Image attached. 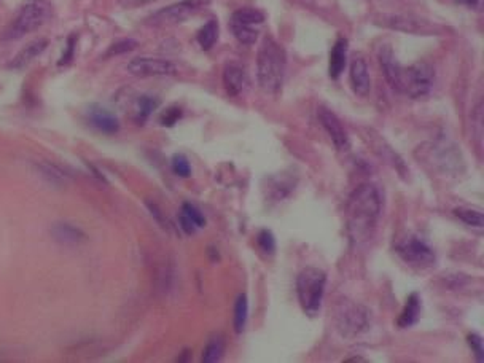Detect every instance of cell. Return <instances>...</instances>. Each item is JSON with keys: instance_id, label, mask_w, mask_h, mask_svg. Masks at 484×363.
<instances>
[{"instance_id": "obj_38", "label": "cell", "mask_w": 484, "mask_h": 363, "mask_svg": "<svg viewBox=\"0 0 484 363\" xmlns=\"http://www.w3.org/2000/svg\"><path fill=\"white\" fill-rule=\"evenodd\" d=\"M454 2L461 4V5H467V6H470V8H476V6L480 5L481 0H454Z\"/></svg>"}, {"instance_id": "obj_1", "label": "cell", "mask_w": 484, "mask_h": 363, "mask_svg": "<svg viewBox=\"0 0 484 363\" xmlns=\"http://www.w3.org/2000/svg\"><path fill=\"white\" fill-rule=\"evenodd\" d=\"M381 195L371 183H363L354 190L347 201L349 231L355 239H365L376 226L381 215Z\"/></svg>"}, {"instance_id": "obj_28", "label": "cell", "mask_w": 484, "mask_h": 363, "mask_svg": "<svg viewBox=\"0 0 484 363\" xmlns=\"http://www.w3.org/2000/svg\"><path fill=\"white\" fill-rule=\"evenodd\" d=\"M223 352H225V341H223V338H214V340H210L207 342L206 349H204V354H202V362L204 363H214V362H219L221 359Z\"/></svg>"}, {"instance_id": "obj_5", "label": "cell", "mask_w": 484, "mask_h": 363, "mask_svg": "<svg viewBox=\"0 0 484 363\" xmlns=\"http://www.w3.org/2000/svg\"><path fill=\"white\" fill-rule=\"evenodd\" d=\"M325 284H327V274L314 266L304 267L296 279L299 304H301L306 314L311 317L317 316L322 308Z\"/></svg>"}, {"instance_id": "obj_24", "label": "cell", "mask_w": 484, "mask_h": 363, "mask_svg": "<svg viewBox=\"0 0 484 363\" xmlns=\"http://www.w3.org/2000/svg\"><path fill=\"white\" fill-rule=\"evenodd\" d=\"M454 215L459 220H462L465 225L483 228L484 226V215L480 209H471V207H457L454 210Z\"/></svg>"}, {"instance_id": "obj_20", "label": "cell", "mask_w": 484, "mask_h": 363, "mask_svg": "<svg viewBox=\"0 0 484 363\" xmlns=\"http://www.w3.org/2000/svg\"><path fill=\"white\" fill-rule=\"evenodd\" d=\"M388 25H391L392 29L413 32V34H430L432 32V25L429 23L419 21V19L408 16H392L388 19Z\"/></svg>"}, {"instance_id": "obj_34", "label": "cell", "mask_w": 484, "mask_h": 363, "mask_svg": "<svg viewBox=\"0 0 484 363\" xmlns=\"http://www.w3.org/2000/svg\"><path fill=\"white\" fill-rule=\"evenodd\" d=\"M182 117V110L178 107H169V108H166V110L163 112L161 115V118H159V121H161V125L163 126H174L178 120H180Z\"/></svg>"}, {"instance_id": "obj_13", "label": "cell", "mask_w": 484, "mask_h": 363, "mask_svg": "<svg viewBox=\"0 0 484 363\" xmlns=\"http://www.w3.org/2000/svg\"><path fill=\"white\" fill-rule=\"evenodd\" d=\"M367 139H368L367 142H368L369 145H371V149H373V151L376 153V155H378V156L382 159V161H386L387 164H391L395 171H398L400 174L405 177L406 171H405V163H403V159H401V158L397 155V153H395V150L392 149V146L388 145V144L386 142V140L382 139L381 136L373 137V136H371V132H369V136H368Z\"/></svg>"}, {"instance_id": "obj_6", "label": "cell", "mask_w": 484, "mask_h": 363, "mask_svg": "<svg viewBox=\"0 0 484 363\" xmlns=\"http://www.w3.org/2000/svg\"><path fill=\"white\" fill-rule=\"evenodd\" d=\"M435 80V72L430 64L416 62L411 67H401L398 93H405L410 98H424L430 93Z\"/></svg>"}, {"instance_id": "obj_31", "label": "cell", "mask_w": 484, "mask_h": 363, "mask_svg": "<svg viewBox=\"0 0 484 363\" xmlns=\"http://www.w3.org/2000/svg\"><path fill=\"white\" fill-rule=\"evenodd\" d=\"M258 246L265 253L272 255L276 252V239H274V234L270 229H261L258 233Z\"/></svg>"}, {"instance_id": "obj_29", "label": "cell", "mask_w": 484, "mask_h": 363, "mask_svg": "<svg viewBox=\"0 0 484 363\" xmlns=\"http://www.w3.org/2000/svg\"><path fill=\"white\" fill-rule=\"evenodd\" d=\"M37 169L40 171V174L45 180L51 185H54V187H59V185L66 183V175H64V172L61 169H57L53 164L40 163V164H37Z\"/></svg>"}, {"instance_id": "obj_30", "label": "cell", "mask_w": 484, "mask_h": 363, "mask_svg": "<svg viewBox=\"0 0 484 363\" xmlns=\"http://www.w3.org/2000/svg\"><path fill=\"white\" fill-rule=\"evenodd\" d=\"M137 42L132 40V38H123V40H118L115 42L110 48L107 50L105 56L107 57H112V56H120V54H126L129 53V51L136 50L137 48Z\"/></svg>"}, {"instance_id": "obj_10", "label": "cell", "mask_w": 484, "mask_h": 363, "mask_svg": "<svg viewBox=\"0 0 484 363\" xmlns=\"http://www.w3.org/2000/svg\"><path fill=\"white\" fill-rule=\"evenodd\" d=\"M127 70L134 76H140V79H149V76H169L177 72V67L174 62L168 59H161V57H134V59L127 64Z\"/></svg>"}, {"instance_id": "obj_15", "label": "cell", "mask_w": 484, "mask_h": 363, "mask_svg": "<svg viewBox=\"0 0 484 363\" xmlns=\"http://www.w3.org/2000/svg\"><path fill=\"white\" fill-rule=\"evenodd\" d=\"M379 62L382 67V72L386 75V80L388 85L392 86V89L398 91L400 88V74H401V66L398 61L395 59L392 48L386 45L379 50Z\"/></svg>"}, {"instance_id": "obj_35", "label": "cell", "mask_w": 484, "mask_h": 363, "mask_svg": "<svg viewBox=\"0 0 484 363\" xmlns=\"http://www.w3.org/2000/svg\"><path fill=\"white\" fill-rule=\"evenodd\" d=\"M75 47H76V37L75 35H70L69 40H67V47L64 50V53L59 59V66H69L70 62L74 61V54H75Z\"/></svg>"}, {"instance_id": "obj_18", "label": "cell", "mask_w": 484, "mask_h": 363, "mask_svg": "<svg viewBox=\"0 0 484 363\" xmlns=\"http://www.w3.org/2000/svg\"><path fill=\"white\" fill-rule=\"evenodd\" d=\"M47 48H48V40H45V38H38V40L28 43L15 57H13V61L10 62V67L11 69L25 67L28 64L34 61L37 56H40Z\"/></svg>"}, {"instance_id": "obj_17", "label": "cell", "mask_w": 484, "mask_h": 363, "mask_svg": "<svg viewBox=\"0 0 484 363\" xmlns=\"http://www.w3.org/2000/svg\"><path fill=\"white\" fill-rule=\"evenodd\" d=\"M346 62H347V40L344 37H340L330 51V62H328L330 79H333V80L340 79L341 74L344 72V69H346Z\"/></svg>"}, {"instance_id": "obj_25", "label": "cell", "mask_w": 484, "mask_h": 363, "mask_svg": "<svg viewBox=\"0 0 484 363\" xmlns=\"http://www.w3.org/2000/svg\"><path fill=\"white\" fill-rule=\"evenodd\" d=\"M158 99L151 98V96H140L136 104V120L137 123H144V121L150 117V115L158 108Z\"/></svg>"}, {"instance_id": "obj_14", "label": "cell", "mask_w": 484, "mask_h": 363, "mask_svg": "<svg viewBox=\"0 0 484 363\" xmlns=\"http://www.w3.org/2000/svg\"><path fill=\"white\" fill-rule=\"evenodd\" d=\"M223 85L229 96H239L248 85L246 70L238 64H228L223 70Z\"/></svg>"}, {"instance_id": "obj_19", "label": "cell", "mask_w": 484, "mask_h": 363, "mask_svg": "<svg viewBox=\"0 0 484 363\" xmlns=\"http://www.w3.org/2000/svg\"><path fill=\"white\" fill-rule=\"evenodd\" d=\"M51 234L57 242H62V244H80L86 239L85 233L81 231L80 228H76L74 225H69V223H56V225L51 228Z\"/></svg>"}, {"instance_id": "obj_4", "label": "cell", "mask_w": 484, "mask_h": 363, "mask_svg": "<svg viewBox=\"0 0 484 363\" xmlns=\"http://www.w3.org/2000/svg\"><path fill=\"white\" fill-rule=\"evenodd\" d=\"M53 18V5L48 0H29L19 10L15 21L5 32L6 40H19L43 28Z\"/></svg>"}, {"instance_id": "obj_36", "label": "cell", "mask_w": 484, "mask_h": 363, "mask_svg": "<svg viewBox=\"0 0 484 363\" xmlns=\"http://www.w3.org/2000/svg\"><path fill=\"white\" fill-rule=\"evenodd\" d=\"M467 341H468V346L471 347V350H473L476 360L483 362L484 360V347H483L481 336L476 335V333H471V335H468Z\"/></svg>"}, {"instance_id": "obj_37", "label": "cell", "mask_w": 484, "mask_h": 363, "mask_svg": "<svg viewBox=\"0 0 484 363\" xmlns=\"http://www.w3.org/2000/svg\"><path fill=\"white\" fill-rule=\"evenodd\" d=\"M178 221H180V226H182V229H183V231L187 233V234H193V233L196 231V229H197V226L195 225L193 221H191V220L188 219L187 215L180 214V217H178Z\"/></svg>"}, {"instance_id": "obj_39", "label": "cell", "mask_w": 484, "mask_h": 363, "mask_svg": "<svg viewBox=\"0 0 484 363\" xmlns=\"http://www.w3.org/2000/svg\"><path fill=\"white\" fill-rule=\"evenodd\" d=\"M347 362H365V360L360 359V357H355V359H349Z\"/></svg>"}, {"instance_id": "obj_33", "label": "cell", "mask_w": 484, "mask_h": 363, "mask_svg": "<svg viewBox=\"0 0 484 363\" xmlns=\"http://www.w3.org/2000/svg\"><path fill=\"white\" fill-rule=\"evenodd\" d=\"M182 214L183 215H187L188 219L195 223V225L197 228H202V226H206V219H204V215L197 210L193 204H188V202H185L183 206H182Z\"/></svg>"}, {"instance_id": "obj_11", "label": "cell", "mask_w": 484, "mask_h": 363, "mask_svg": "<svg viewBox=\"0 0 484 363\" xmlns=\"http://www.w3.org/2000/svg\"><path fill=\"white\" fill-rule=\"evenodd\" d=\"M317 117H318V121L322 123V126L325 127V131L328 132L330 139L333 140L336 149L340 151L349 150V146H350L349 136H347L346 129H344V126L340 121V118H338L336 115L327 107H318L317 108Z\"/></svg>"}, {"instance_id": "obj_26", "label": "cell", "mask_w": 484, "mask_h": 363, "mask_svg": "<svg viewBox=\"0 0 484 363\" xmlns=\"http://www.w3.org/2000/svg\"><path fill=\"white\" fill-rule=\"evenodd\" d=\"M229 28L234 37L238 38L241 43L244 45H253L258 38V28H253V25H244V24H236L229 23Z\"/></svg>"}, {"instance_id": "obj_21", "label": "cell", "mask_w": 484, "mask_h": 363, "mask_svg": "<svg viewBox=\"0 0 484 363\" xmlns=\"http://www.w3.org/2000/svg\"><path fill=\"white\" fill-rule=\"evenodd\" d=\"M420 314V298L417 293H411L406 299V306L398 317L397 325L400 328H410L419 321Z\"/></svg>"}, {"instance_id": "obj_7", "label": "cell", "mask_w": 484, "mask_h": 363, "mask_svg": "<svg viewBox=\"0 0 484 363\" xmlns=\"http://www.w3.org/2000/svg\"><path fill=\"white\" fill-rule=\"evenodd\" d=\"M336 327L344 338L359 336L369 327V311L362 304L342 303L336 316Z\"/></svg>"}, {"instance_id": "obj_12", "label": "cell", "mask_w": 484, "mask_h": 363, "mask_svg": "<svg viewBox=\"0 0 484 363\" xmlns=\"http://www.w3.org/2000/svg\"><path fill=\"white\" fill-rule=\"evenodd\" d=\"M350 85L355 94L365 98L371 89V79H369L368 66L362 56H354L350 61Z\"/></svg>"}, {"instance_id": "obj_9", "label": "cell", "mask_w": 484, "mask_h": 363, "mask_svg": "<svg viewBox=\"0 0 484 363\" xmlns=\"http://www.w3.org/2000/svg\"><path fill=\"white\" fill-rule=\"evenodd\" d=\"M397 253L405 263L416 267H429L435 263V252L425 241L411 236L397 246Z\"/></svg>"}, {"instance_id": "obj_3", "label": "cell", "mask_w": 484, "mask_h": 363, "mask_svg": "<svg viewBox=\"0 0 484 363\" xmlns=\"http://www.w3.org/2000/svg\"><path fill=\"white\" fill-rule=\"evenodd\" d=\"M459 150L449 142H429L419 146L416 156L432 171L444 177H457L463 171V158Z\"/></svg>"}, {"instance_id": "obj_8", "label": "cell", "mask_w": 484, "mask_h": 363, "mask_svg": "<svg viewBox=\"0 0 484 363\" xmlns=\"http://www.w3.org/2000/svg\"><path fill=\"white\" fill-rule=\"evenodd\" d=\"M210 4V0H180L178 4H172L169 6L158 10L156 13L146 19V24L155 25V28H163V25H175L188 19L196 10L202 8Z\"/></svg>"}, {"instance_id": "obj_2", "label": "cell", "mask_w": 484, "mask_h": 363, "mask_svg": "<svg viewBox=\"0 0 484 363\" xmlns=\"http://www.w3.org/2000/svg\"><path fill=\"white\" fill-rule=\"evenodd\" d=\"M285 75V51L280 45L266 37L261 42L257 56L258 85L265 93L276 94L280 91Z\"/></svg>"}, {"instance_id": "obj_32", "label": "cell", "mask_w": 484, "mask_h": 363, "mask_svg": "<svg viewBox=\"0 0 484 363\" xmlns=\"http://www.w3.org/2000/svg\"><path fill=\"white\" fill-rule=\"evenodd\" d=\"M172 169H174L175 174L180 177H190L191 174V166L188 163V159L187 156L180 155V153L172 156Z\"/></svg>"}, {"instance_id": "obj_22", "label": "cell", "mask_w": 484, "mask_h": 363, "mask_svg": "<svg viewBox=\"0 0 484 363\" xmlns=\"http://www.w3.org/2000/svg\"><path fill=\"white\" fill-rule=\"evenodd\" d=\"M196 38L204 51L212 48L215 42L219 40V23H217L215 19H210V21H207L200 30H197Z\"/></svg>"}, {"instance_id": "obj_23", "label": "cell", "mask_w": 484, "mask_h": 363, "mask_svg": "<svg viewBox=\"0 0 484 363\" xmlns=\"http://www.w3.org/2000/svg\"><path fill=\"white\" fill-rule=\"evenodd\" d=\"M229 23L258 28L261 23H265V15L260 10H255V8H239L233 13L231 21Z\"/></svg>"}, {"instance_id": "obj_16", "label": "cell", "mask_w": 484, "mask_h": 363, "mask_svg": "<svg viewBox=\"0 0 484 363\" xmlns=\"http://www.w3.org/2000/svg\"><path fill=\"white\" fill-rule=\"evenodd\" d=\"M88 118L96 129L104 134H115L120 129L118 118L102 107L93 105L88 112Z\"/></svg>"}, {"instance_id": "obj_27", "label": "cell", "mask_w": 484, "mask_h": 363, "mask_svg": "<svg viewBox=\"0 0 484 363\" xmlns=\"http://www.w3.org/2000/svg\"><path fill=\"white\" fill-rule=\"evenodd\" d=\"M247 316H248V303H247V296L244 295V293H242V295L238 296V301H236V306H234V330H236V333H242V331L246 330Z\"/></svg>"}]
</instances>
